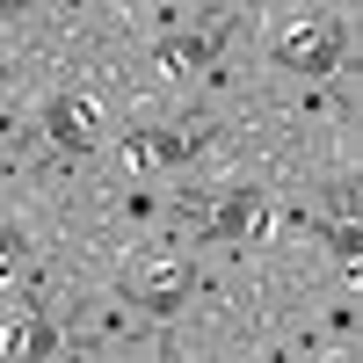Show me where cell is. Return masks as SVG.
<instances>
[{
  "label": "cell",
  "mask_w": 363,
  "mask_h": 363,
  "mask_svg": "<svg viewBox=\"0 0 363 363\" xmlns=\"http://www.w3.org/2000/svg\"><path fill=\"white\" fill-rule=\"evenodd\" d=\"M182 291H189V262H182V247H138L124 262V298H138V306H174Z\"/></svg>",
  "instance_id": "6da1fadb"
},
{
  "label": "cell",
  "mask_w": 363,
  "mask_h": 363,
  "mask_svg": "<svg viewBox=\"0 0 363 363\" xmlns=\"http://www.w3.org/2000/svg\"><path fill=\"white\" fill-rule=\"evenodd\" d=\"M335 44H342V29L327 15H313V8H298V15L277 22V58H284V66L320 73V66H335Z\"/></svg>",
  "instance_id": "7a4b0ae2"
},
{
  "label": "cell",
  "mask_w": 363,
  "mask_h": 363,
  "mask_svg": "<svg viewBox=\"0 0 363 363\" xmlns=\"http://www.w3.org/2000/svg\"><path fill=\"white\" fill-rule=\"evenodd\" d=\"M44 131H51L58 145H87V102H66V95H58V102L44 109Z\"/></svg>",
  "instance_id": "3957f363"
},
{
  "label": "cell",
  "mask_w": 363,
  "mask_h": 363,
  "mask_svg": "<svg viewBox=\"0 0 363 363\" xmlns=\"http://www.w3.org/2000/svg\"><path fill=\"white\" fill-rule=\"evenodd\" d=\"M189 153V138H174V131H145L138 138V160H182Z\"/></svg>",
  "instance_id": "277c9868"
},
{
  "label": "cell",
  "mask_w": 363,
  "mask_h": 363,
  "mask_svg": "<svg viewBox=\"0 0 363 363\" xmlns=\"http://www.w3.org/2000/svg\"><path fill=\"white\" fill-rule=\"evenodd\" d=\"M8 349H44V327L37 320H8Z\"/></svg>",
  "instance_id": "5b68a950"
}]
</instances>
